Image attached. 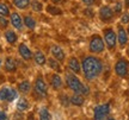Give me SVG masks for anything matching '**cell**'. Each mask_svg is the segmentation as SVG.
Returning a JSON list of instances; mask_svg holds the SVG:
<instances>
[{
  "label": "cell",
  "instance_id": "41",
  "mask_svg": "<svg viewBox=\"0 0 129 120\" xmlns=\"http://www.w3.org/2000/svg\"><path fill=\"white\" fill-rule=\"evenodd\" d=\"M125 30H127V32H128V35H129V24H128V28L125 29Z\"/></svg>",
  "mask_w": 129,
  "mask_h": 120
},
{
  "label": "cell",
  "instance_id": "19",
  "mask_svg": "<svg viewBox=\"0 0 129 120\" xmlns=\"http://www.w3.org/2000/svg\"><path fill=\"white\" fill-rule=\"evenodd\" d=\"M34 60L36 62V64L40 65V67H43V65L47 63V57L41 50H37L36 52L34 54Z\"/></svg>",
  "mask_w": 129,
  "mask_h": 120
},
{
  "label": "cell",
  "instance_id": "13",
  "mask_svg": "<svg viewBox=\"0 0 129 120\" xmlns=\"http://www.w3.org/2000/svg\"><path fill=\"white\" fill-rule=\"evenodd\" d=\"M10 23H11V25L16 30H19V31L23 30V26H24L23 18H22V16L18 12H12L10 14Z\"/></svg>",
  "mask_w": 129,
  "mask_h": 120
},
{
  "label": "cell",
  "instance_id": "34",
  "mask_svg": "<svg viewBox=\"0 0 129 120\" xmlns=\"http://www.w3.org/2000/svg\"><path fill=\"white\" fill-rule=\"evenodd\" d=\"M83 13L87 17V18H93V16H94V12H93L92 7H87V9H85L83 11Z\"/></svg>",
  "mask_w": 129,
  "mask_h": 120
},
{
  "label": "cell",
  "instance_id": "21",
  "mask_svg": "<svg viewBox=\"0 0 129 120\" xmlns=\"http://www.w3.org/2000/svg\"><path fill=\"white\" fill-rule=\"evenodd\" d=\"M16 107H17V109H18L19 112H25V111H28L29 109L30 103H29L28 99H25V97H20V99L18 100V102H17Z\"/></svg>",
  "mask_w": 129,
  "mask_h": 120
},
{
  "label": "cell",
  "instance_id": "31",
  "mask_svg": "<svg viewBox=\"0 0 129 120\" xmlns=\"http://www.w3.org/2000/svg\"><path fill=\"white\" fill-rule=\"evenodd\" d=\"M9 19H7V17H3V16H0V29H3V30H5V29H7V26H9Z\"/></svg>",
  "mask_w": 129,
  "mask_h": 120
},
{
  "label": "cell",
  "instance_id": "11",
  "mask_svg": "<svg viewBox=\"0 0 129 120\" xmlns=\"http://www.w3.org/2000/svg\"><path fill=\"white\" fill-rule=\"evenodd\" d=\"M67 68H68V70L71 73H73L75 75L81 74V63H80V61L75 56H72V57L68 58V61H67Z\"/></svg>",
  "mask_w": 129,
  "mask_h": 120
},
{
  "label": "cell",
  "instance_id": "30",
  "mask_svg": "<svg viewBox=\"0 0 129 120\" xmlns=\"http://www.w3.org/2000/svg\"><path fill=\"white\" fill-rule=\"evenodd\" d=\"M11 12H10V9L9 6L4 3H0V16H3V17H9Z\"/></svg>",
  "mask_w": 129,
  "mask_h": 120
},
{
  "label": "cell",
  "instance_id": "6",
  "mask_svg": "<svg viewBox=\"0 0 129 120\" xmlns=\"http://www.w3.org/2000/svg\"><path fill=\"white\" fill-rule=\"evenodd\" d=\"M110 112H111L110 102L99 103L93 109V120H105L108 116L110 115Z\"/></svg>",
  "mask_w": 129,
  "mask_h": 120
},
{
  "label": "cell",
  "instance_id": "23",
  "mask_svg": "<svg viewBox=\"0 0 129 120\" xmlns=\"http://www.w3.org/2000/svg\"><path fill=\"white\" fill-rule=\"evenodd\" d=\"M23 23H24V26H26L29 30H34L36 28V20L32 18L31 16H25L23 18Z\"/></svg>",
  "mask_w": 129,
  "mask_h": 120
},
{
  "label": "cell",
  "instance_id": "10",
  "mask_svg": "<svg viewBox=\"0 0 129 120\" xmlns=\"http://www.w3.org/2000/svg\"><path fill=\"white\" fill-rule=\"evenodd\" d=\"M17 97V90L14 88L3 87L0 88V101L12 102Z\"/></svg>",
  "mask_w": 129,
  "mask_h": 120
},
{
  "label": "cell",
  "instance_id": "36",
  "mask_svg": "<svg viewBox=\"0 0 129 120\" xmlns=\"http://www.w3.org/2000/svg\"><path fill=\"white\" fill-rule=\"evenodd\" d=\"M51 3H53L54 5H57V4H62L63 0H51Z\"/></svg>",
  "mask_w": 129,
  "mask_h": 120
},
{
  "label": "cell",
  "instance_id": "8",
  "mask_svg": "<svg viewBox=\"0 0 129 120\" xmlns=\"http://www.w3.org/2000/svg\"><path fill=\"white\" fill-rule=\"evenodd\" d=\"M34 90L38 96L41 97H47L48 96V86H47V82L44 77L38 75L34 82Z\"/></svg>",
  "mask_w": 129,
  "mask_h": 120
},
{
  "label": "cell",
  "instance_id": "37",
  "mask_svg": "<svg viewBox=\"0 0 129 120\" xmlns=\"http://www.w3.org/2000/svg\"><path fill=\"white\" fill-rule=\"evenodd\" d=\"M124 9H127V10H129V0H124Z\"/></svg>",
  "mask_w": 129,
  "mask_h": 120
},
{
  "label": "cell",
  "instance_id": "25",
  "mask_svg": "<svg viewBox=\"0 0 129 120\" xmlns=\"http://www.w3.org/2000/svg\"><path fill=\"white\" fill-rule=\"evenodd\" d=\"M38 118L40 120H51V114L46 107H41L38 111Z\"/></svg>",
  "mask_w": 129,
  "mask_h": 120
},
{
  "label": "cell",
  "instance_id": "12",
  "mask_svg": "<svg viewBox=\"0 0 129 120\" xmlns=\"http://www.w3.org/2000/svg\"><path fill=\"white\" fill-rule=\"evenodd\" d=\"M50 54L51 57H54L56 61H59L60 63H63L66 61V52L64 50L57 44H53L50 46Z\"/></svg>",
  "mask_w": 129,
  "mask_h": 120
},
{
  "label": "cell",
  "instance_id": "38",
  "mask_svg": "<svg viewBox=\"0 0 129 120\" xmlns=\"http://www.w3.org/2000/svg\"><path fill=\"white\" fill-rule=\"evenodd\" d=\"M105 120H116V119H115V118H114V116H110V115H109V116H108V118H106Z\"/></svg>",
  "mask_w": 129,
  "mask_h": 120
},
{
  "label": "cell",
  "instance_id": "42",
  "mask_svg": "<svg viewBox=\"0 0 129 120\" xmlns=\"http://www.w3.org/2000/svg\"><path fill=\"white\" fill-rule=\"evenodd\" d=\"M106 1H108V3H114L115 0H106Z\"/></svg>",
  "mask_w": 129,
  "mask_h": 120
},
{
  "label": "cell",
  "instance_id": "7",
  "mask_svg": "<svg viewBox=\"0 0 129 120\" xmlns=\"http://www.w3.org/2000/svg\"><path fill=\"white\" fill-rule=\"evenodd\" d=\"M98 17L101 19L103 23L105 24H110L115 20L116 14L114 12V10L111 6L109 5H103L99 7V11H98Z\"/></svg>",
  "mask_w": 129,
  "mask_h": 120
},
{
  "label": "cell",
  "instance_id": "3",
  "mask_svg": "<svg viewBox=\"0 0 129 120\" xmlns=\"http://www.w3.org/2000/svg\"><path fill=\"white\" fill-rule=\"evenodd\" d=\"M105 43L101 35L94 33L88 41V51L92 55H101L105 50Z\"/></svg>",
  "mask_w": 129,
  "mask_h": 120
},
{
  "label": "cell",
  "instance_id": "33",
  "mask_svg": "<svg viewBox=\"0 0 129 120\" xmlns=\"http://www.w3.org/2000/svg\"><path fill=\"white\" fill-rule=\"evenodd\" d=\"M81 3L84 5H86L87 7H93V6L99 4V0H81Z\"/></svg>",
  "mask_w": 129,
  "mask_h": 120
},
{
  "label": "cell",
  "instance_id": "1",
  "mask_svg": "<svg viewBox=\"0 0 129 120\" xmlns=\"http://www.w3.org/2000/svg\"><path fill=\"white\" fill-rule=\"evenodd\" d=\"M80 63H81V73L85 80L88 82L97 80L104 71V62L96 55H86Z\"/></svg>",
  "mask_w": 129,
  "mask_h": 120
},
{
  "label": "cell",
  "instance_id": "14",
  "mask_svg": "<svg viewBox=\"0 0 129 120\" xmlns=\"http://www.w3.org/2000/svg\"><path fill=\"white\" fill-rule=\"evenodd\" d=\"M18 54L20 55V57L23 58L24 61H30L34 58V54H32V51L30 50V48H29L26 44H19L18 45Z\"/></svg>",
  "mask_w": 129,
  "mask_h": 120
},
{
  "label": "cell",
  "instance_id": "22",
  "mask_svg": "<svg viewBox=\"0 0 129 120\" xmlns=\"http://www.w3.org/2000/svg\"><path fill=\"white\" fill-rule=\"evenodd\" d=\"M47 63L49 65V68L53 69L55 73H60L61 71V64L59 61H56L54 57H50L49 60H47Z\"/></svg>",
  "mask_w": 129,
  "mask_h": 120
},
{
  "label": "cell",
  "instance_id": "35",
  "mask_svg": "<svg viewBox=\"0 0 129 120\" xmlns=\"http://www.w3.org/2000/svg\"><path fill=\"white\" fill-rule=\"evenodd\" d=\"M0 120H9V115L6 114V112L0 109Z\"/></svg>",
  "mask_w": 129,
  "mask_h": 120
},
{
  "label": "cell",
  "instance_id": "44",
  "mask_svg": "<svg viewBox=\"0 0 129 120\" xmlns=\"http://www.w3.org/2000/svg\"><path fill=\"white\" fill-rule=\"evenodd\" d=\"M0 51H1V46H0Z\"/></svg>",
  "mask_w": 129,
  "mask_h": 120
},
{
  "label": "cell",
  "instance_id": "4",
  "mask_svg": "<svg viewBox=\"0 0 129 120\" xmlns=\"http://www.w3.org/2000/svg\"><path fill=\"white\" fill-rule=\"evenodd\" d=\"M103 39H104L106 49L114 52L117 48V35L115 30L112 28H105L103 30Z\"/></svg>",
  "mask_w": 129,
  "mask_h": 120
},
{
  "label": "cell",
  "instance_id": "5",
  "mask_svg": "<svg viewBox=\"0 0 129 120\" xmlns=\"http://www.w3.org/2000/svg\"><path fill=\"white\" fill-rule=\"evenodd\" d=\"M114 71L116 76L121 79H127L129 76V61L125 57H120L114 65Z\"/></svg>",
  "mask_w": 129,
  "mask_h": 120
},
{
  "label": "cell",
  "instance_id": "43",
  "mask_svg": "<svg viewBox=\"0 0 129 120\" xmlns=\"http://www.w3.org/2000/svg\"><path fill=\"white\" fill-rule=\"evenodd\" d=\"M42 1H47V0H42Z\"/></svg>",
  "mask_w": 129,
  "mask_h": 120
},
{
  "label": "cell",
  "instance_id": "18",
  "mask_svg": "<svg viewBox=\"0 0 129 120\" xmlns=\"http://www.w3.org/2000/svg\"><path fill=\"white\" fill-rule=\"evenodd\" d=\"M4 36H5L6 42H7L9 44H11V45L16 44L17 41H18V36H17V33L14 32L13 30H6L4 33Z\"/></svg>",
  "mask_w": 129,
  "mask_h": 120
},
{
  "label": "cell",
  "instance_id": "20",
  "mask_svg": "<svg viewBox=\"0 0 129 120\" xmlns=\"http://www.w3.org/2000/svg\"><path fill=\"white\" fill-rule=\"evenodd\" d=\"M18 90L22 94H29L30 90H31V83L28 80H24L22 82L18 83Z\"/></svg>",
  "mask_w": 129,
  "mask_h": 120
},
{
  "label": "cell",
  "instance_id": "29",
  "mask_svg": "<svg viewBox=\"0 0 129 120\" xmlns=\"http://www.w3.org/2000/svg\"><path fill=\"white\" fill-rule=\"evenodd\" d=\"M123 3H121V1H116L115 5H114V7H112V10H114V12H115L116 16H121V14L123 13Z\"/></svg>",
  "mask_w": 129,
  "mask_h": 120
},
{
  "label": "cell",
  "instance_id": "27",
  "mask_svg": "<svg viewBox=\"0 0 129 120\" xmlns=\"http://www.w3.org/2000/svg\"><path fill=\"white\" fill-rule=\"evenodd\" d=\"M47 12L51 14V16H60V14H62V11L56 5H48L47 6Z\"/></svg>",
  "mask_w": 129,
  "mask_h": 120
},
{
  "label": "cell",
  "instance_id": "40",
  "mask_svg": "<svg viewBox=\"0 0 129 120\" xmlns=\"http://www.w3.org/2000/svg\"><path fill=\"white\" fill-rule=\"evenodd\" d=\"M1 65H3V60L0 58V69H1Z\"/></svg>",
  "mask_w": 129,
  "mask_h": 120
},
{
  "label": "cell",
  "instance_id": "2",
  "mask_svg": "<svg viewBox=\"0 0 129 120\" xmlns=\"http://www.w3.org/2000/svg\"><path fill=\"white\" fill-rule=\"evenodd\" d=\"M64 83H66V86L69 88V90H72L73 93L75 94H80V95H83V96H87L90 95V87H88L86 83H84L81 80L79 79L78 75L73 74V73H66L64 75Z\"/></svg>",
  "mask_w": 129,
  "mask_h": 120
},
{
  "label": "cell",
  "instance_id": "15",
  "mask_svg": "<svg viewBox=\"0 0 129 120\" xmlns=\"http://www.w3.org/2000/svg\"><path fill=\"white\" fill-rule=\"evenodd\" d=\"M50 86L54 90H61L63 88V80L59 74H54L50 76Z\"/></svg>",
  "mask_w": 129,
  "mask_h": 120
},
{
  "label": "cell",
  "instance_id": "9",
  "mask_svg": "<svg viewBox=\"0 0 129 120\" xmlns=\"http://www.w3.org/2000/svg\"><path fill=\"white\" fill-rule=\"evenodd\" d=\"M116 35H117V45L120 46L121 49H124L129 43V35L122 24H118V25H117Z\"/></svg>",
  "mask_w": 129,
  "mask_h": 120
},
{
  "label": "cell",
  "instance_id": "24",
  "mask_svg": "<svg viewBox=\"0 0 129 120\" xmlns=\"http://www.w3.org/2000/svg\"><path fill=\"white\" fill-rule=\"evenodd\" d=\"M31 0H13V5L18 10H26L30 7Z\"/></svg>",
  "mask_w": 129,
  "mask_h": 120
},
{
  "label": "cell",
  "instance_id": "28",
  "mask_svg": "<svg viewBox=\"0 0 129 120\" xmlns=\"http://www.w3.org/2000/svg\"><path fill=\"white\" fill-rule=\"evenodd\" d=\"M59 101L63 107H69L71 106V102H69V96L66 93H61L59 95Z\"/></svg>",
  "mask_w": 129,
  "mask_h": 120
},
{
  "label": "cell",
  "instance_id": "26",
  "mask_svg": "<svg viewBox=\"0 0 129 120\" xmlns=\"http://www.w3.org/2000/svg\"><path fill=\"white\" fill-rule=\"evenodd\" d=\"M30 7L35 12H42L43 11V4L41 0H31L30 1Z\"/></svg>",
  "mask_w": 129,
  "mask_h": 120
},
{
  "label": "cell",
  "instance_id": "39",
  "mask_svg": "<svg viewBox=\"0 0 129 120\" xmlns=\"http://www.w3.org/2000/svg\"><path fill=\"white\" fill-rule=\"evenodd\" d=\"M127 46H128V50H127V55H128V57H129V43H128V45H127Z\"/></svg>",
  "mask_w": 129,
  "mask_h": 120
},
{
  "label": "cell",
  "instance_id": "17",
  "mask_svg": "<svg viewBox=\"0 0 129 120\" xmlns=\"http://www.w3.org/2000/svg\"><path fill=\"white\" fill-rule=\"evenodd\" d=\"M69 102H71V106H75V107H81L85 103V96L80 95V94H75L69 96Z\"/></svg>",
  "mask_w": 129,
  "mask_h": 120
},
{
  "label": "cell",
  "instance_id": "16",
  "mask_svg": "<svg viewBox=\"0 0 129 120\" xmlns=\"http://www.w3.org/2000/svg\"><path fill=\"white\" fill-rule=\"evenodd\" d=\"M17 61L14 60L13 57H6L4 63V69L7 73H14L17 70Z\"/></svg>",
  "mask_w": 129,
  "mask_h": 120
},
{
  "label": "cell",
  "instance_id": "32",
  "mask_svg": "<svg viewBox=\"0 0 129 120\" xmlns=\"http://www.w3.org/2000/svg\"><path fill=\"white\" fill-rule=\"evenodd\" d=\"M121 23L122 25H128L129 24V12H124V13L121 14Z\"/></svg>",
  "mask_w": 129,
  "mask_h": 120
}]
</instances>
